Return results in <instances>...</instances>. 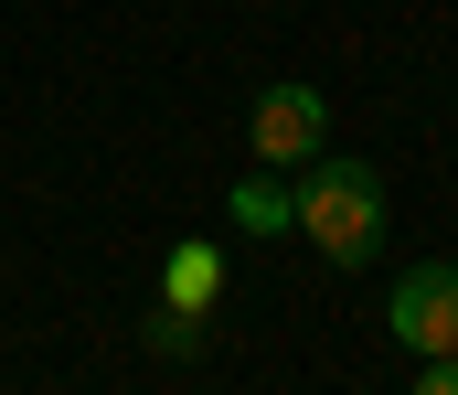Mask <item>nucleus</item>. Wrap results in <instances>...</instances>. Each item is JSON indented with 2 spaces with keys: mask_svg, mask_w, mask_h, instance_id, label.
I'll list each match as a JSON object with an SVG mask.
<instances>
[{
  "mask_svg": "<svg viewBox=\"0 0 458 395\" xmlns=\"http://www.w3.org/2000/svg\"><path fill=\"white\" fill-rule=\"evenodd\" d=\"M149 353H160V364H182V353H203V310H182V299H160V310H149Z\"/></svg>",
  "mask_w": 458,
  "mask_h": 395,
  "instance_id": "6",
  "label": "nucleus"
},
{
  "mask_svg": "<svg viewBox=\"0 0 458 395\" xmlns=\"http://www.w3.org/2000/svg\"><path fill=\"white\" fill-rule=\"evenodd\" d=\"M225 214L245 225V236H288V225H299V214H288V182H277L267 160H256V171H245V182L225 193Z\"/></svg>",
  "mask_w": 458,
  "mask_h": 395,
  "instance_id": "5",
  "label": "nucleus"
},
{
  "mask_svg": "<svg viewBox=\"0 0 458 395\" xmlns=\"http://www.w3.org/2000/svg\"><path fill=\"white\" fill-rule=\"evenodd\" d=\"M416 395H458V353H416Z\"/></svg>",
  "mask_w": 458,
  "mask_h": 395,
  "instance_id": "7",
  "label": "nucleus"
},
{
  "mask_svg": "<svg viewBox=\"0 0 458 395\" xmlns=\"http://www.w3.org/2000/svg\"><path fill=\"white\" fill-rule=\"evenodd\" d=\"M245 139H256V160H267V171H299L310 150H331V107H320V86H310V75H277V86H256Z\"/></svg>",
  "mask_w": 458,
  "mask_h": 395,
  "instance_id": "2",
  "label": "nucleus"
},
{
  "mask_svg": "<svg viewBox=\"0 0 458 395\" xmlns=\"http://www.w3.org/2000/svg\"><path fill=\"white\" fill-rule=\"evenodd\" d=\"M384 321H394V342L405 353H458V267L427 257L394 278V299H384Z\"/></svg>",
  "mask_w": 458,
  "mask_h": 395,
  "instance_id": "3",
  "label": "nucleus"
},
{
  "mask_svg": "<svg viewBox=\"0 0 458 395\" xmlns=\"http://www.w3.org/2000/svg\"><path fill=\"white\" fill-rule=\"evenodd\" d=\"M288 236H310L331 267H373L384 257V171L373 160H352V150H310L299 171H288Z\"/></svg>",
  "mask_w": 458,
  "mask_h": 395,
  "instance_id": "1",
  "label": "nucleus"
},
{
  "mask_svg": "<svg viewBox=\"0 0 458 395\" xmlns=\"http://www.w3.org/2000/svg\"><path fill=\"white\" fill-rule=\"evenodd\" d=\"M160 299H182V310H203V321H214V299H225V246H171Z\"/></svg>",
  "mask_w": 458,
  "mask_h": 395,
  "instance_id": "4",
  "label": "nucleus"
}]
</instances>
